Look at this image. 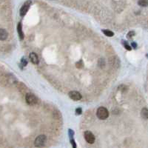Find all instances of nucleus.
<instances>
[{"label":"nucleus","instance_id":"nucleus-1","mask_svg":"<svg viewBox=\"0 0 148 148\" xmlns=\"http://www.w3.org/2000/svg\"><path fill=\"white\" fill-rule=\"evenodd\" d=\"M96 116L99 119L101 120H104L108 118L109 116V112L107 110V108L104 107H98L96 112Z\"/></svg>","mask_w":148,"mask_h":148},{"label":"nucleus","instance_id":"nucleus-2","mask_svg":"<svg viewBox=\"0 0 148 148\" xmlns=\"http://www.w3.org/2000/svg\"><path fill=\"white\" fill-rule=\"evenodd\" d=\"M25 100L29 105H31V106L36 105L37 102H38V99H37L36 96L34 94L31 93V92H28V93L26 94Z\"/></svg>","mask_w":148,"mask_h":148},{"label":"nucleus","instance_id":"nucleus-3","mask_svg":"<svg viewBox=\"0 0 148 148\" xmlns=\"http://www.w3.org/2000/svg\"><path fill=\"white\" fill-rule=\"evenodd\" d=\"M46 140H47L46 135H39V136L35 139V142H34L35 146L36 147H38L44 146L45 144V142H46Z\"/></svg>","mask_w":148,"mask_h":148},{"label":"nucleus","instance_id":"nucleus-4","mask_svg":"<svg viewBox=\"0 0 148 148\" xmlns=\"http://www.w3.org/2000/svg\"><path fill=\"white\" fill-rule=\"evenodd\" d=\"M32 4V2L30 1V0H28L27 2H24V4L22 6V8L20 9V16H25L26 14L28 13V11L30 7V5H31Z\"/></svg>","mask_w":148,"mask_h":148},{"label":"nucleus","instance_id":"nucleus-5","mask_svg":"<svg viewBox=\"0 0 148 148\" xmlns=\"http://www.w3.org/2000/svg\"><path fill=\"white\" fill-rule=\"evenodd\" d=\"M84 139L86 140L88 143L89 144H93L95 142V136L94 135L92 134L90 131H85L84 132Z\"/></svg>","mask_w":148,"mask_h":148},{"label":"nucleus","instance_id":"nucleus-6","mask_svg":"<svg viewBox=\"0 0 148 148\" xmlns=\"http://www.w3.org/2000/svg\"><path fill=\"white\" fill-rule=\"evenodd\" d=\"M68 95L71 99L74 101H79L81 99L82 97V94L80 93V92H79L78 91H70Z\"/></svg>","mask_w":148,"mask_h":148},{"label":"nucleus","instance_id":"nucleus-7","mask_svg":"<svg viewBox=\"0 0 148 148\" xmlns=\"http://www.w3.org/2000/svg\"><path fill=\"white\" fill-rule=\"evenodd\" d=\"M29 58L31 61V62L34 65H38L39 62V57L38 56H37L36 53H30V56H29Z\"/></svg>","mask_w":148,"mask_h":148},{"label":"nucleus","instance_id":"nucleus-8","mask_svg":"<svg viewBox=\"0 0 148 148\" xmlns=\"http://www.w3.org/2000/svg\"><path fill=\"white\" fill-rule=\"evenodd\" d=\"M17 32H18V38H19V39L20 40H23L24 38V34L23 33L22 25L21 22L18 23V25H17Z\"/></svg>","mask_w":148,"mask_h":148},{"label":"nucleus","instance_id":"nucleus-9","mask_svg":"<svg viewBox=\"0 0 148 148\" xmlns=\"http://www.w3.org/2000/svg\"><path fill=\"white\" fill-rule=\"evenodd\" d=\"M8 33L5 29H0V41H5L8 39Z\"/></svg>","mask_w":148,"mask_h":148},{"label":"nucleus","instance_id":"nucleus-10","mask_svg":"<svg viewBox=\"0 0 148 148\" xmlns=\"http://www.w3.org/2000/svg\"><path fill=\"white\" fill-rule=\"evenodd\" d=\"M73 130H69V135H70V142H71V144L73 146V147L76 148V143H75V141H74L73 139Z\"/></svg>","mask_w":148,"mask_h":148},{"label":"nucleus","instance_id":"nucleus-11","mask_svg":"<svg viewBox=\"0 0 148 148\" xmlns=\"http://www.w3.org/2000/svg\"><path fill=\"white\" fill-rule=\"evenodd\" d=\"M141 115L144 119H148V109L147 107H144L141 110Z\"/></svg>","mask_w":148,"mask_h":148},{"label":"nucleus","instance_id":"nucleus-12","mask_svg":"<svg viewBox=\"0 0 148 148\" xmlns=\"http://www.w3.org/2000/svg\"><path fill=\"white\" fill-rule=\"evenodd\" d=\"M102 31L103 32V33L106 36H108V37H112L114 36V33L113 31H111L110 30H105V29H103L102 30Z\"/></svg>","mask_w":148,"mask_h":148},{"label":"nucleus","instance_id":"nucleus-13","mask_svg":"<svg viewBox=\"0 0 148 148\" xmlns=\"http://www.w3.org/2000/svg\"><path fill=\"white\" fill-rule=\"evenodd\" d=\"M138 4L141 7H147L148 5V0H139Z\"/></svg>","mask_w":148,"mask_h":148},{"label":"nucleus","instance_id":"nucleus-14","mask_svg":"<svg viewBox=\"0 0 148 148\" xmlns=\"http://www.w3.org/2000/svg\"><path fill=\"white\" fill-rule=\"evenodd\" d=\"M27 65H28V61L26 60L25 58L23 57V58L21 59V63H20L21 67H25Z\"/></svg>","mask_w":148,"mask_h":148},{"label":"nucleus","instance_id":"nucleus-15","mask_svg":"<svg viewBox=\"0 0 148 148\" xmlns=\"http://www.w3.org/2000/svg\"><path fill=\"white\" fill-rule=\"evenodd\" d=\"M76 67L77 68H82L83 67V66H84V63H83V61L82 60H80V61H79L76 64Z\"/></svg>","mask_w":148,"mask_h":148},{"label":"nucleus","instance_id":"nucleus-16","mask_svg":"<svg viewBox=\"0 0 148 148\" xmlns=\"http://www.w3.org/2000/svg\"><path fill=\"white\" fill-rule=\"evenodd\" d=\"M123 42V45H124V46H125V49H126V50H127V51H131V47L128 44H127V42H125V41H124V40H123L122 41Z\"/></svg>","mask_w":148,"mask_h":148},{"label":"nucleus","instance_id":"nucleus-17","mask_svg":"<svg viewBox=\"0 0 148 148\" xmlns=\"http://www.w3.org/2000/svg\"><path fill=\"white\" fill-rule=\"evenodd\" d=\"M134 35H135V32H134V31H130V32L127 33V38H128V39H131L133 36H134Z\"/></svg>","mask_w":148,"mask_h":148},{"label":"nucleus","instance_id":"nucleus-18","mask_svg":"<svg viewBox=\"0 0 148 148\" xmlns=\"http://www.w3.org/2000/svg\"><path fill=\"white\" fill-rule=\"evenodd\" d=\"M82 113V110L81 107H78L76 110V115H81Z\"/></svg>","mask_w":148,"mask_h":148},{"label":"nucleus","instance_id":"nucleus-19","mask_svg":"<svg viewBox=\"0 0 148 148\" xmlns=\"http://www.w3.org/2000/svg\"><path fill=\"white\" fill-rule=\"evenodd\" d=\"M131 45H132V47H133L135 49L137 47V45H136V43H135V42H132Z\"/></svg>","mask_w":148,"mask_h":148}]
</instances>
